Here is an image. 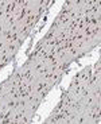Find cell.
Listing matches in <instances>:
<instances>
[{"instance_id":"6da1fadb","label":"cell","mask_w":101,"mask_h":124,"mask_svg":"<svg viewBox=\"0 0 101 124\" xmlns=\"http://www.w3.org/2000/svg\"><path fill=\"white\" fill-rule=\"evenodd\" d=\"M101 59L98 58L97 59V62H96L94 65H93V68H92V71H96V70H101Z\"/></svg>"}]
</instances>
